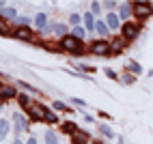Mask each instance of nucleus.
Masks as SVG:
<instances>
[{
  "label": "nucleus",
  "instance_id": "1",
  "mask_svg": "<svg viewBox=\"0 0 153 144\" xmlns=\"http://www.w3.org/2000/svg\"><path fill=\"white\" fill-rule=\"evenodd\" d=\"M60 52H71V54H84V47H82V41H78V39H74L71 35H67V37H63L60 39Z\"/></svg>",
  "mask_w": 153,
  "mask_h": 144
},
{
  "label": "nucleus",
  "instance_id": "2",
  "mask_svg": "<svg viewBox=\"0 0 153 144\" xmlns=\"http://www.w3.org/2000/svg\"><path fill=\"white\" fill-rule=\"evenodd\" d=\"M131 15H134L136 19H147L153 15V4L149 2H134L131 4Z\"/></svg>",
  "mask_w": 153,
  "mask_h": 144
},
{
  "label": "nucleus",
  "instance_id": "3",
  "mask_svg": "<svg viewBox=\"0 0 153 144\" xmlns=\"http://www.w3.org/2000/svg\"><path fill=\"white\" fill-rule=\"evenodd\" d=\"M91 52L97 54V56H110L112 54V47H110V43L106 39H97V41L91 43Z\"/></svg>",
  "mask_w": 153,
  "mask_h": 144
},
{
  "label": "nucleus",
  "instance_id": "4",
  "mask_svg": "<svg viewBox=\"0 0 153 144\" xmlns=\"http://www.w3.org/2000/svg\"><path fill=\"white\" fill-rule=\"evenodd\" d=\"M140 32V26L134 24V22H125V24H121V37H123L125 41H131V39H136Z\"/></svg>",
  "mask_w": 153,
  "mask_h": 144
},
{
  "label": "nucleus",
  "instance_id": "5",
  "mask_svg": "<svg viewBox=\"0 0 153 144\" xmlns=\"http://www.w3.org/2000/svg\"><path fill=\"white\" fill-rule=\"evenodd\" d=\"M45 110L48 108H43V106H39V103H33L28 110H26V114L33 118V120H39V123H45Z\"/></svg>",
  "mask_w": 153,
  "mask_h": 144
},
{
  "label": "nucleus",
  "instance_id": "6",
  "mask_svg": "<svg viewBox=\"0 0 153 144\" xmlns=\"http://www.w3.org/2000/svg\"><path fill=\"white\" fill-rule=\"evenodd\" d=\"M13 131H15V136L19 138V136H22V133L28 129V118L24 116V114H19V112H17V114H13Z\"/></svg>",
  "mask_w": 153,
  "mask_h": 144
},
{
  "label": "nucleus",
  "instance_id": "7",
  "mask_svg": "<svg viewBox=\"0 0 153 144\" xmlns=\"http://www.w3.org/2000/svg\"><path fill=\"white\" fill-rule=\"evenodd\" d=\"M106 26H108V30H112V32L121 30V19H119L117 11H110V13H106Z\"/></svg>",
  "mask_w": 153,
  "mask_h": 144
},
{
  "label": "nucleus",
  "instance_id": "8",
  "mask_svg": "<svg viewBox=\"0 0 153 144\" xmlns=\"http://www.w3.org/2000/svg\"><path fill=\"white\" fill-rule=\"evenodd\" d=\"M117 15H119V19H121V24L129 22V17H131V4H129V2H121Z\"/></svg>",
  "mask_w": 153,
  "mask_h": 144
},
{
  "label": "nucleus",
  "instance_id": "9",
  "mask_svg": "<svg viewBox=\"0 0 153 144\" xmlns=\"http://www.w3.org/2000/svg\"><path fill=\"white\" fill-rule=\"evenodd\" d=\"M15 97H17L15 86H9V84L0 86V101H9V99H15Z\"/></svg>",
  "mask_w": 153,
  "mask_h": 144
},
{
  "label": "nucleus",
  "instance_id": "10",
  "mask_svg": "<svg viewBox=\"0 0 153 144\" xmlns=\"http://www.w3.org/2000/svg\"><path fill=\"white\" fill-rule=\"evenodd\" d=\"M11 35H13L15 39H22V41H30V39H33L30 28H24V26H17L15 30H11Z\"/></svg>",
  "mask_w": 153,
  "mask_h": 144
},
{
  "label": "nucleus",
  "instance_id": "11",
  "mask_svg": "<svg viewBox=\"0 0 153 144\" xmlns=\"http://www.w3.org/2000/svg\"><path fill=\"white\" fill-rule=\"evenodd\" d=\"M35 26H37L39 32H45L48 30V15L45 13H37L35 15Z\"/></svg>",
  "mask_w": 153,
  "mask_h": 144
},
{
  "label": "nucleus",
  "instance_id": "12",
  "mask_svg": "<svg viewBox=\"0 0 153 144\" xmlns=\"http://www.w3.org/2000/svg\"><path fill=\"white\" fill-rule=\"evenodd\" d=\"M82 22H84V30H86V32H93V30H95V22H97V19H95L93 13H84Z\"/></svg>",
  "mask_w": 153,
  "mask_h": 144
},
{
  "label": "nucleus",
  "instance_id": "13",
  "mask_svg": "<svg viewBox=\"0 0 153 144\" xmlns=\"http://www.w3.org/2000/svg\"><path fill=\"white\" fill-rule=\"evenodd\" d=\"M11 129H13L11 120H9V118H0V142L9 136V131H11Z\"/></svg>",
  "mask_w": 153,
  "mask_h": 144
},
{
  "label": "nucleus",
  "instance_id": "14",
  "mask_svg": "<svg viewBox=\"0 0 153 144\" xmlns=\"http://www.w3.org/2000/svg\"><path fill=\"white\" fill-rule=\"evenodd\" d=\"M71 144H88V133H84V131L78 129V133L71 136Z\"/></svg>",
  "mask_w": 153,
  "mask_h": 144
},
{
  "label": "nucleus",
  "instance_id": "15",
  "mask_svg": "<svg viewBox=\"0 0 153 144\" xmlns=\"http://www.w3.org/2000/svg\"><path fill=\"white\" fill-rule=\"evenodd\" d=\"M125 69H127V73H129V71H131V75H134V78L142 73V67H140V65L136 63V60H129V63H127V67H125Z\"/></svg>",
  "mask_w": 153,
  "mask_h": 144
},
{
  "label": "nucleus",
  "instance_id": "16",
  "mask_svg": "<svg viewBox=\"0 0 153 144\" xmlns=\"http://www.w3.org/2000/svg\"><path fill=\"white\" fill-rule=\"evenodd\" d=\"M69 35L74 37V39H78V41H82V39L86 37V30H84L82 26H76V28H71V30H69Z\"/></svg>",
  "mask_w": 153,
  "mask_h": 144
},
{
  "label": "nucleus",
  "instance_id": "17",
  "mask_svg": "<svg viewBox=\"0 0 153 144\" xmlns=\"http://www.w3.org/2000/svg\"><path fill=\"white\" fill-rule=\"evenodd\" d=\"M15 15H17V13H15V9H13V7H4V9H2V13H0V17H2L4 22H9V19H15Z\"/></svg>",
  "mask_w": 153,
  "mask_h": 144
},
{
  "label": "nucleus",
  "instance_id": "18",
  "mask_svg": "<svg viewBox=\"0 0 153 144\" xmlns=\"http://www.w3.org/2000/svg\"><path fill=\"white\" fill-rule=\"evenodd\" d=\"M60 131L74 136V133H78V125H74V123H63V125H60Z\"/></svg>",
  "mask_w": 153,
  "mask_h": 144
},
{
  "label": "nucleus",
  "instance_id": "19",
  "mask_svg": "<svg viewBox=\"0 0 153 144\" xmlns=\"http://www.w3.org/2000/svg\"><path fill=\"white\" fill-rule=\"evenodd\" d=\"M52 30H54V32H56L60 39L69 35V30H67V24H54V26H52Z\"/></svg>",
  "mask_w": 153,
  "mask_h": 144
},
{
  "label": "nucleus",
  "instance_id": "20",
  "mask_svg": "<svg viewBox=\"0 0 153 144\" xmlns=\"http://www.w3.org/2000/svg\"><path fill=\"white\" fill-rule=\"evenodd\" d=\"M17 101H19V106H22L24 110H28L30 106H33V99H30L28 95H17Z\"/></svg>",
  "mask_w": 153,
  "mask_h": 144
},
{
  "label": "nucleus",
  "instance_id": "21",
  "mask_svg": "<svg viewBox=\"0 0 153 144\" xmlns=\"http://www.w3.org/2000/svg\"><path fill=\"white\" fill-rule=\"evenodd\" d=\"M95 30H97V32H99L101 37H106V35H110V30H108V26H106V22H99V19H97V22H95Z\"/></svg>",
  "mask_w": 153,
  "mask_h": 144
},
{
  "label": "nucleus",
  "instance_id": "22",
  "mask_svg": "<svg viewBox=\"0 0 153 144\" xmlns=\"http://www.w3.org/2000/svg\"><path fill=\"white\" fill-rule=\"evenodd\" d=\"M97 129H99V133H101L104 138H108V140H110V138H114V131H112L108 125H99Z\"/></svg>",
  "mask_w": 153,
  "mask_h": 144
},
{
  "label": "nucleus",
  "instance_id": "23",
  "mask_svg": "<svg viewBox=\"0 0 153 144\" xmlns=\"http://www.w3.org/2000/svg\"><path fill=\"white\" fill-rule=\"evenodd\" d=\"M43 140H45V144H58V136L54 131H48L45 136H43Z\"/></svg>",
  "mask_w": 153,
  "mask_h": 144
},
{
  "label": "nucleus",
  "instance_id": "24",
  "mask_svg": "<svg viewBox=\"0 0 153 144\" xmlns=\"http://www.w3.org/2000/svg\"><path fill=\"white\" fill-rule=\"evenodd\" d=\"M80 22H82V15H80V13H71V15H69V24L74 26V28L80 26Z\"/></svg>",
  "mask_w": 153,
  "mask_h": 144
},
{
  "label": "nucleus",
  "instance_id": "25",
  "mask_svg": "<svg viewBox=\"0 0 153 144\" xmlns=\"http://www.w3.org/2000/svg\"><path fill=\"white\" fill-rule=\"evenodd\" d=\"M121 82H123V84H134L136 78L131 75V73H123V75H121Z\"/></svg>",
  "mask_w": 153,
  "mask_h": 144
},
{
  "label": "nucleus",
  "instance_id": "26",
  "mask_svg": "<svg viewBox=\"0 0 153 144\" xmlns=\"http://www.w3.org/2000/svg\"><path fill=\"white\" fill-rule=\"evenodd\" d=\"M0 35H11V30H9V26H7V22H4V19L2 17H0Z\"/></svg>",
  "mask_w": 153,
  "mask_h": 144
},
{
  "label": "nucleus",
  "instance_id": "27",
  "mask_svg": "<svg viewBox=\"0 0 153 144\" xmlns=\"http://www.w3.org/2000/svg\"><path fill=\"white\" fill-rule=\"evenodd\" d=\"M45 123H58V118L52 110H45Z\"/></svg>",
  "mask_w": 153,
  "mask_h": 144
},
{
  "label": "nucleus",
  "instance_id": "28",
  "mask_svg": "<svg viewBox=\"0 0 153 144\" xmlns=\"http://www.w3.org/2000/svg\"><path fill=\"white\" fill-rule=\"evenodd\" d=\"M78 71H84V73H93L95 67H91V65H78Z\"/></svg>",
  "mask_w": 153,
  "mask_h": 144
},
{
  "label": "nucleus",
  "instance_id": "29",
  "mask_svg": "<svg viewBox=\"0 0 153 144\" xmlns=\"http://www.w3.org/2000/svg\"><path fill=\"white\" fill-rule=\"evenodd\" d=\"M99 11H101V4H99V2H91V13L97 15Z\"/></svg>",
  "mask_w": 153,
  "mask_h": 144
},
{
  "label": "nucleus",
  "instance_id": "30",
  "mask_svg": "<svg viewBox=\"0 0 153 144\" xmlns=\"http://www.w3.org/2000/svg\"><path fill=\"white\" fill-rule=\"evenodd\" d=\"M17 24H19V26H24V28H28V26H30V17H19V19H17Z\"/></svg>",
  "mask_w": 153,
  "mask_h": 144
},
{
  "label": "nucleus",
  "instance_id": "31",
  "mask_svg": "<svg viewBox=\"0 0 153 144\" xmlns=\"http://www.w3.org/2000/svg\"><path fill=\"white\" fill-rule=\"evenodd\" d=\"M52 108H54V110H60V112H65V110H67V106L63 103V101H54V106H52Z\"/></svg>",
  "mask_w": 153,
  "mask_h": 144
},
{
  "label": "nucleus",
  "instance_id": "32",
  "mask_svg": "<svg viewBox=\"0 0 153 144\" xmlns=\"http://www.w3.org/2000/svg\"><path fill=\"white\" fill-rule=\"evenodd\" d=\"M104 7L108 9V13H110V11H114V9H117V2H104Z\"/></svg>",
  "mask_w": 153,
  "mask_h": 144
},
{
  "label": "nucleus",
  "instance_id": "33",
  "mask_svg": "<svg viewBox=\"0 0 153 144\" xmlns=\"http://www.w3.org/2000/svg\"><path fill=\"white\" fill-rule=\"evenodd\" d=\"M106 75H108L110 80H117V78H119V75H117V73H114L112 69H106Z\"/></svg>",
  "mask_w": 153,
  "mask_h": 144
},
{
  "label": "nucleus",
  "instance_id": "34",
  "mask_svg": "<svg viewBox=\"0 0 153 144\" xmlns=\"http://www.w3.org/2000/svg\"><path fill=\"white\" fill-rule=\"evenodd\" d=\"M71 101H74L76 106H80V108H84V106H86V101H84V99H71Z\"/></svg>",
  "mask_w": 153,
  "mask_h": 144
},
{
  "label": "nucleus",
  "instance_id": "35",
  "mask_svg": "<svg viewBox=\"0 0 153 144\" xmlns=\"http://www.w3.org/2000/svg\"><path fill=\"white\" fill-rule=\"evenodd\" d=\"M26 144H39V140H37V138H35V136H30V138H28V140H26Z\"/></svg>",
  "mask_w": 153,
  "mask_h": 144
},
{
  "label": "nucleus",
  "instance_id": "36",
  "mask_svg": "<svg viewBox=\"0 0 153 144\" xmlns=\"http://www.w3.org/2000/svg\"><path fill=\"white\" fill-rule=\"evenodd\" d=\"M84 120H86V123H95V118L91 116V114H84Z\"/></svg>",
  "mask_w": 153,
  "mask_h": 144
},
{
  "label": "nucleus",
  "instance_id": "37",
  "mask_svg": "<svg viewBox=\"0 0 153 144\" xmlns=\"http://www.w3.org/2000/svg\"><path fill=\"white\" fill-rule=\"evenodd\" d=\"M19 84H22V88H26V90H35V88L30 86V84H24V82H19Z\"/></svg>",
  "mask_w": 153,
  "mask_h": 144
},
{
  "label": "nucleus",
  "instance_id": "38",
  "mask_svg": "<svg viewBox=\"0 0 153 144\" xmlns=\"http://www.w3.org/2000/svg\"><path fill=\"white\" fill-rule=\"evenodd\" d=\"M11 144H24V142H22V140H19V138H15V140H13Z\"/></svg>",
  "mask_w": 153,
  "mask_h": 144
},
{
  "label": "nucleus",
  "instance_id": "39",
  "mask_svg": "<svg viewBox=\"0 0 153 144\" xmlns=\"http://www.w3.org/2000/svg\"><path fill=\"white\" fill-rule=\"evenodd\" d=\"M0 108H2V101H0Z\"/></svg>",
  "mask_w": 153,
  "mask_h": 144
},
{
  "label": "nucleus",
  "instance_id": "40",
  "mask_svg": "<svg viewBox=\"0 0 153 144\" xmlns=\"http://www.w3.org/2000/svg\"><path fill=\"white\" fill-rule=\"evenodd\" d=\"M0 86H2V84H0Z\"/></svg>",
  "mask_w": 153,
  "mask_h": 144
}]
</instances>
